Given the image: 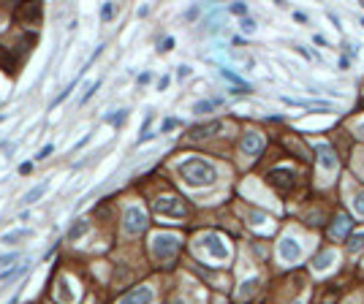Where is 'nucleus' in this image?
Wrapping results in <instances>:
<instances>
[{
    "label": "nucleus",
    "mask_w": 364,
    "mask_h": 304,
    "mask_svg": "<svg viewBox=\"0 0 364 304\" xmlns=\"http://www.w3.org/2000/svg\"><path fill=\"white\" fill-rule=\"evenodd\" d=\"M179 177L182 182L190 185V187H207L217 179V168L204 158H190V160H182L179 163Z\"/></svg>",
    "instance_id": "obj_1"
},
{
    "label": "nucleus",
    "mask_w": 364,
    "mask_h": 304,
    "mask_svg": "<svg viewBox=\"0 0 364 304\" xmlns=\"http://www.w3.org/2000/svg\"><path fill=\"white\" fill-rule=\"evenodd\" d=\"M179 250V236L177 234H155L152 236V255L158 261H171Z\"/></svg>",
    "instance_id": "obj_2"
},
{
    "label": "nucleus",
    "mask_w": 364,
    "mask_h": 304,
    "mask_svg": "<svg viewBox=\"0 0 364 304\" xmlns=\"http://www.w3.org/2000/svg\"><path fill=\"white\" fill-rule=\"evenodd\" d=\"M147 228V215L141 206H125V212H122V231H125L128 236H136Z\"/></svg>",
    "instance_id": "obj_3"
},
{
    "label": "nucleus",
    "mask_w": 364,
    "mask_h": 304,
    "mask_svg": "<svg viewBox=\"0 0 364 304\" xmlns=\"http://www.w3.org/2000/svg\"><path fill=\"white\" fill-rule=\"evenodd\" d=\"M152 209H155L158 215H166V217H185L188 215L185 201L177 198V196H160V198H155Z\"/></svg>",
    "instance_id": "obj_4"
},
{
    "label": "nucleus",
    "mask_w": 364,
    "mask_h": 304,
    "mask_svg": "<svg viewBox=\"0 0 364 304\" xmlns=\"http://www.w3.org/2000/svg\"><path fill=\"white\" fill-rule=\"evenodd\" d=\"M201 247L212 255V258H217V261H226L228 258V244L220 239L217 234H204L201 236Z\"/></svg>",
    "instance_id": "obj_5"
},
{
    "label": "nucleus",
    "mask_w": 364,
    "mask_h": 304,
    "mask_svg": "<svg viewBox=\"0 0 364 304\" xmlns=\"http://www.w3.org/2000/svg\"><path fill=\"white\" fill-rule=\"evenodd\" d=\"M269 185L275 190H291L296 185V174L291 168H272L269 171Z\"/></svg>",
    "instance_id": "obj_6"
},
{
    "label": "nucleus",
    "mask_w": 364,
    "mask_h": 304,
    "mask_svg": "<svg viewBox=\"0 0 364 304\" xmlns=\"http://www.w3.org/2000/svg\"><path fill=\"white\" fill-rule=\"evenodd\" d=\"M41 14H44L41 3H19V8H16V19L22 25H38L41 22Z\"/></svg>",
    "instance_id": "obj_7"
},
{
    "label": "nucleus",
    "mask_w": 364,
    "mask_h": 304,
    "mask_svg": "<svg viewBox=\"0 0 364 304\" xmlns=\"http://www.w3.org/2000/svg\"><path fill=\"white\" fill-rule=\"evenodd\" d=\"M277 253H280V258H283V261L294 263V261H299V258H302V244L296 242L294 236H283L280 244H277Z\"/></svg>",
    "instance_id": "obj_8"
},
{
    "label": "nucleus",
    "mask_w": 364,
    "mask_h": 304,
    "mask_svg": "<svg viewBox=\"0 0 364 304\" xmlns=\"http://www.w3.org/2000/svg\"><path fill=\"white\" fill-rule=\"evenodd\" d=\"M239 149H242L245 155H250V158H258V155L264 152V139H261V133L247 130L245 136H242V144H239Z\"/></svg>",
    "instance_id": "obj_9"
},
{
    "label": "nucleus",
    "mask_w": 364,
    "mask_h": 304,
    "mask_svg": "<svg viewBox=\"0 0 364 304\" xmlns=\"http://www.w3.org/2000/svg\"><path fill=\"white\" fill-rule=\"evenodd\" d=\"M315 155H318V166L323 171H334L340 166V158H337V152H334L329 144H318L315 147Z\"/></svg>",
    "instance_id": "obj_10"
},
{
    "label": "nucleus",
    "mask_w": 364,
    "mask_h": 304,
    "mask_svg": "<svg viewBox=\"0 0 364 304\" xmlns=\"http://www.w3.org/2000/svg\"><path fill=\"white\" fill-rule=\"evenodd\" d=\"M152 299H155V293H152L150 285H139V288H133L131 293H125V296L120 299V304H152Z\"/></svg>",
    "instance_id": "obj_11"
},
{
    "label": "nucleus",
    "mask_w": 364,
    "mask_h": 304,
    "mask_svg": "<svg viewBox=\"0 0 364 304\" xmlns=\"http://www.w3.org/2000/svg\"><path fill=\"white\" fill-rule=\"evenodd\" d=\"M220 130H223V122H220V120H209V122H204V125H193L188 136L193 141H201V139L212 136V133H220Z\"/></svg>",
    "instance_id": "obj_12"
},
{
    "label": "nucleus",
    "mask_w": 364,
    "mask_h": 304,
    "mask_svg": "<svg viewBox=\"0 0 364 304\" xmlns=\"http://www.w3.org/2000/svg\"><path fill=\"white\" fill-rule=\"evenodd\" d=\"M351 215H345V212H340L337 215V220H334V225H332V236L334 239H345L348 236V231H351Z\"/></svg>",
    "instance_id": "obj_13"
},
{
    "label": "nucleus",
    "mask_w": 364,
    "mask_h": 304,
    "mask_svg": "<svg viewBox=\"0 0 364 304\" xmlns=\"http://www.w3.org/2000/svg\"><path fill=\"white\" fill-rule=\"evenodd\" d=\"M332 263H334V250H321L318 255H315V261H313V269L323 272V269H329Z\"/></svg>",
    "instance_id": "obj_14"
},
{
    "label": "nucleus",
    "mask_w": 364,
    "mask_h": 304,
    "mask_svg": "<svg viewBox=\"0 0 364 304\" xmlns=\"http://www.w3.org/2000/svg\"><path fill=\"white\" fill-rule=\"evenodd\" d=\"M90 231V220H76L71 228H68V239L71 242H76V239H82L84 234Z\"/></svg>",
    "instance_id": "obj_15"
},
{
    "label": "nucleus",
    "mask_w": 364,
    "mask_h": 304,
    "mask_svg": "<svg viewBox=\"0 0 364 304\" xmlns=\"http://www.w3.org/2000/svg\"><path fill=\"white\" fill-rule=\"evenodd\" d=\"M46 187H49V182H38L35 187H30V190H27V193H25V198H22V201H25V204H35V201H38V198H41V196L46 193Z\"/></svg>",
    "instance_id": "obj_16"
},
{
    "label": "nucleus",
    "mask_w": 364,
    "mask_h": 304,
    "mask_svg": "<svg viewBox=\"0 0 364 304\" xmlns=\"http://www.w3.org/2000/svg\"><path fill=\"white\" fill-rule=\"evenodd\" d=\"M27 236H33V231H30V228H16V231H8V234H3V242L8 244V242H16V239H27Z\"/></svg>",
    "instance_id": "obj_17"
},
{
    "label": "nucleus",
    "mask_w": 364,
    "mask_h": 304,
    "mask_svg": "<svg viewBox=\"0 0 364 304\" xmlns=\"http://www.w3.org/2000/svg\"><path fill=\"white\" fill-rule=\"evenodd\" d=\"M361 247H364V231L351 234V236H348V250H351V253H359Z\"/></svg>",
    "instance_id": "obj_18"
},
{
    "label": "nucleus",
    "mask_w": 364,
    "mask_h": 304,
    "mask_svg": "<svg viewBox=\"0 0 364 304\" xmlns=\"http://www.w3.org/2000/svg\"><path fill=\"white\" fill-rule=\"evenodd\" d=\"M19 261V253H8V255H0V274L3 272H8L11 266Z\"/></svg>",
    "instance_id": "obj_19"
},
{
    "label": "nucleus",
    "mask_w": 364,
    "mask_h": 304,
    "mask_svg": "<svg viewBox=\"0 0 364 304\" xmlns=\"http://www.w3.org/2000/svg\"><path fill=\"white\" fill-rule=\"evenodd\" d=\"M57 299H60V301H71L74 296H71V291H68V280H60V285H57Z\"/></svg>",
    "instance_id": "obj_20"
},
{
    "label": "nucleus",
    "mask_w": 364,
    "mask_h": 304,
    "mask_svg": "<svg viewBox=\"0 0 364 304\" xmlns=\"http://www.w3.org/2000/svg\"><path fill=\"white\" fill-rule=\"evenodd\" d=\"M256 285H258V280H245L242 288H239V299H247V296H250V293L256 291Z\"/></svg>",
    "instance_id": "obj_21"
},
{
    "label": "nucleus",
    "mask_w": 364,
    "mask_h": 304,
    "mask_svg": "<svg viewBox=\"0 0 364 304\" xmlns=\"http://www.w3.org/2000/svg\"><path fill=\"white\" fill-rule=\"evenodd\" d=\"M220 76H223V79H228V82H234L236 87H247V84H245L242 79H239V76H236L234 71H228V68H220Z\"/></svg>",
    "instance_id": "obj_22"
},
{
    "label": "nucleus",
    "mask_w": 364,
    "mask_h": 304,
    "mask_svg": "<svg viewBox=\"0 0 364 304\" xmlns=\"http://www.w3.org/2000/svg\"><path fill=\"white\" fill-rule=\"evenodd\" d=\"M98 87H101V82H98V79H95V82H87V87H84V95H82V101H79V103H87V101H90V95H93L95 90H98Z\"/></svg>",
    "instance_id": "obj_23"
},
{
    "label": "nucleus",
    "mask_w": 364,
    "mask_h": 304,
    "mask_svg": "<svg viewBox=\"0 0 364 304\" xmlns=\"http://www.w3.org/2000/svg\"><path fill=\"white\" fill-rule=\"evenodd\" d=\"M215 103H217V101H198L196 106H193V111H196V114H207V111H212Z\"/></svg>",
    "instance_id": "obj_24"
},
{
    "label": "nucleus",
    "mask_w": 364,
    "mask_h": 304,
    "mask_svg": "<svg viewBox=\"0 0 364 304\" xmlns=\"http://www.w3.org/2000/svg\"><path fill=\"white\" fill-rule=\"evenodd\" d=\"M125 114H128V111H117V114H109V117H106V122H109V125H122V122H125Z\"/></svg>",
    "instance_id": "obj_25"
},
{
    "label": "nucleus",
    "mask_w": 364,
    "mask_h": 304,
    "mask_svg": "<svg viewBox=\"0 0 364 304\" xmlns=\"http://www.w3.org/2000/svg\"><path fill=\"white\" fill-rule=\"evenodd\" d=\"M353 212L364 217V190H361V193H359L356 198H353Z\"/></svg>",
    "instance_id": "obj_26"
},
{
    "label": "nucleus",
    "mask_w": 364,
    "mask_h": 304,
    "mask_svg": "<svg viewBox=\"0 0 364 304\" xmlns=\"http://www.w3.org/2000/svg\"><path fill=\"white\" fill-rule=\"evenodd\" d=\"M228 11H231V14H236V16H242V19H245V16H247V6H245V3H234L231 8H228Z\"/></svg>",
    "instance_id": "obj_27"
},
{
    "label": "nucleus",
    "mask_w": 364,
    "mask_h": 304,
    "mask_svg": "<svg viewBox=\"0 0 364 304\" xmlns=\"http://www.w3.org/2000/svg\"><path fill=\"white\" fill-rule=\"evenodd\" d=\"M112 14H114V6H112V3H103V8H101V19H103V22H109Z\"/></svg>",
    "instance_id": "obj_28"
},
{
    "label": "nucleus",
    "mask_w": 364,
    "mask_h": 304,
    "mask_svg": "<svg viewBox=\"0 0 364 304\" xmlns=\"http://www.w3.org/2000/svg\"><path fill=\"white\" fill-rule=\"evenodd\" d=\"M242 33H256V22H253L250 16L242 19Z\"/></svg>",
    "instance_id": "obj_29"
},
{
    "label": "nucleus",
    "mask_w": 364,
    "mask_h": 304,
    "mask_svg": "<svg viewBox=\"0 0 364 304\" xmlns=\"http://www.w3.org/2000/svg\"><path fill=\"white\" fill-rule=\"evenodd\" d=\"M52 152H54V144H44L41 149H38V158H49Z\"/></svg>",
    "instance_id": "obj_30"
},
{
    "label": "nucleus",
    "mask_w": 364,
    "mask_h": 304,
    "mask_svg": "<svg viewBox=\"0 0 364 304\" xmlns=\"http://www.w3.org/2000/svg\"><path fill=\"white\" fill-rule=\"evenodd\" d=\"M177 125H179V120H174V117H171V120H163V125H160V130H163V133H166V130H171V128H177Z\"/></svg>",
    "instance_id": "obj_31"
},
{
    "label": "nucleus",
    "mask_w": 364,
    "mask_h": 304,
    "mask_svg": "<svg viewBox=\"0 0 364 304\" xmlns=\"http://www.w3.org/2000/svg\"><path fill=\"white\" fill-rule=\"evenodd\" d=\"M174 49V38H163V44H160V52H169Z\"/></svg>",
    "instance_id": "obj_32"
},
{
    "label": "nucleus",
    "mask_w": 364,
    "mask_h": 304,
    "mask_svg": "<svg viewBox=\"0 0 364 304\" xmlns=\"http://www.w3.org/2000/svg\"><path fill=\"white\" fill-rule=\"evenodd\" d=\"M177 76H179V79H185V76H190V68H188V65H179Z\"/></svg>",
    "instance_id": "obj_33"
},
{
    "label": "nucleus",
    "mask_w": 364,
    "mask_h": 304,
    "mask_svg": "<svg viewBox=\"0 0 364 304\" xmlns=\"http://www.w3.org/2000/svg\"><path fill=\"white\" fill-rule=\"evenodd\" d=\"M185 16H188V19H196V16H198V8H196V6H193V8H190V11H188V14H185Z\"/></svg>",
    "instance_id": "obj_34"
},
{
    "label": "nucleus",
    "mask_w": 364,
    "mask_h": 304,
    "mask_svg": "<svg viewBox=\"0 0 364 304\" xmlns=\"http://www.w3.org/2000/svg\"><path fill=\"white\" fill-rule=\"evenodd\" d=\"M313 41L318 44V46H323V44H326V38H323V35H313Z\"/></svg>",
    "instance_id": "obj_35"
},
{
    "label": "nucleus",
    "mask_w": 364,
    "mask_h": 304,
    "mask_svg": "<svg viewBox=\"0 0 364 304\" xmlns=\"http://www.w3.org/2000/svg\"><path fill=\"white\" fill-rule=\"evenodd\" d=\"M30 168H33V163H22V166H19V171H22V174H27Z\"/></svg>",
    "instance_id": "obj_36"
},
{
    "label": "nucleus",
    "mask_w": 364,
    "mask_h": 304,
    "mask_svg": "<svg viewBox=\"0 0 364 304\" xmlns=\"http://www.w3.org/2000/svg\"><path fill=\"white\" fill-rule=\"evenodd\" d=\"M356 133H359V136L364 139V122H359V128H356Z\"/></svg>",
    "instance_id": "obj_37"
},
{
    "label": "nucleus",
    "mask_w": 364,
    "mask_h": 304,
    "mask_svg": "<svg viewBox=\"0 0 364 304\" xmlns=\"http://www.w3.org/2000/svg\"><path fill=\"white\" fill-rule=\"evenodd\" d=\"M361 27H364V16H361Z\"/></svg>",
    "instance_id": "obj_38"
},
{
    "label": "nucleus",
    "mask_w": 364,
    "mask_h": 304,
    "mask_svg": "<svg viewBox=\"0 0 364 304\" xmlns=\"http://www.w3.org/2000/svg\"><path fill=\"white\" fill-rule=\"evenodd\" d=\"M177 304H182V301H177Z\"/></svg>",
    "instance_id": "obj_39"
},
{
    "label": "nucleus",
    "mask_w": 364,
    "mask_h": 304,
    "mask_svg": "<svg viewBox=\"0 0 364 304\" xmlns=\"http://www.w3.org/2000/svg\"><path fill=\"white\" fill-rule=\"evenodd\" d=\"M296 304H299V301H296Z\"/></svg>",
    "instance_id": "obj_40"
},
{
    "label": "nucleus",
    "mask_w": 364,
    "mask_h": 304,
    "mask_svg": "<svg viewBox=\"0 0 364 304\" xmlns=\"http://www.w3.org/2000/svg\"><path fill=\"white\" fill-rule=\"evenodd\" d=\"M361 6H364V3H361Z\"/></svg>",
    "instance_id": "obj_41"
}]
</instances>
